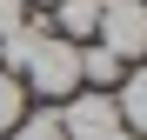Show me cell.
Instances as JSON below:
<instances>
[{"mask_svg":"<svg viewBox=\"0 0 147 140\" xmlns=\"http://www.w3.org/2000/svg\"><path fill=\"white\" fill-rule=\"evenodd\" d=\"M27 27V0H0V40Z\"/></svg>","mask_w":147,"mask_h":140,"instance_id":"obj_9","label":"cell"},{"mask_svg":"<svg viewBox=\"0 0 147 140\" xmlns=\"http://www.w3.org/2000/svg\"><path fill=\"white\" fill-rule=\"evenodd\" d=\"M74 60H80V87H94V93H114V80L127 74V67H120V60L107 54L100 40H87V47H80V54H74Z\"/></svg>","mask_w":147,"mask_h":140,"instance_id":"obj_6","label":"cell"},{"mask_svg":"<svg viewBox=\"0 0 147 140\" xmlns=\"http://www.w3.org/2000/svg\"><path fill=\"white\" fill-rule=\"evenodd\" d=\"M94 40H100L120 67L147 60V0H100V27H94Z\"/></svg>","mask_w":147,"mask_h":140,"instance_id":"obj_2","label":"cell"},{"mask_svg":"<svg viewBox=\"0 0 147 140\" xmlns=\"http://www.w3.org/2000/svg\"><path fill=\"white\" fill-rule=\"evenodd\" d=\"M40 7H54V0H40Z\"/></svg>","mask_w":147,"mask_h":140,"instance_id":"obj_11","label":"cell"},{"mask_svg":"<svg viewBox=\"0 0 147 140\" xmlns=\"http://www.w3.org/2000/svg\"><path fill=\"white\" fill-rule=\"evenodd\" d=\"M54 27H60V40L87 47L94 27H100V0H54Z\"/></svg>","mask_w":147,"mask_h":140,"instance_id":"obj_5","label":"cell"},{"mask_svg":"<svg viewBox=\"0 0 147 140\" xmlns=\"http://www.w3.org/2000/svg\"><path fill=\"white\" fill-rule=\"evenodd\" d=\"M20 113H27V87H20L13 74H0V140L20 127Z\"/></svg>","mask_w":147,"mask_h":140,"instance_id":"obj_8","label":"cell"},{"mask_svg":"<svg viewBox=\"0 0 147 140\" xmlns=\"http://www.w3.org/2000/svg\"><path fill=\"white\" fill-rule=\"evenodd\" d=\"M74 54H80L74 40L47 33V27H27V54H20V87L60 107L67 93L80 87V60H74Z\"/></svg>","mask_w":147,"mask_h":140,"instance_id":"obj_1","label":"cell"},{"mask_svg":"<svg viewBox=\"0 0 147 140\" xmlns=\"http://www.w3.org/2000/svg\"><path fill=\"white\" fill-rule=\"evenodd\" d=\"M7 140H67V133H60V113H54V107H27Z\"/></svg>","mask_w":147,"mask_h":140,"instance_id":"obj_7","label":"cell"},{"mask_svg":"<svg viewBox=\"0 0 147 140\" xmlns=\"http://www.w3.org/2000/svg\"><path fill=\"white\" fill-rule=\"evenodd\" d=\"M114 113H120V127H127V133L147 140V60H134L127 74L114 80Z\"/></svg>","mask_w":147,"mask_h":140,"instance_id":"obj_4","label":"cell"},{"mask_svg":"<svg viewBox=\"0 0 147 140\" xmlns=\"http://www.w3.org/2000/svg\"><path fill=\"white\" fill-rule=\"evenodd\" d=\"M54 113H60V133H67V140H114V133H120L114 93H94V87H74Z\"/></svg>","mask_w":147,"mask_h":140,"instance_id":"obj_3","label":"cell"},{"mask_svg":"<svg viewBox=\"0 0 147 140\" xmlns=\"http://www.w3.org/2000/svg\"><path fill=\"white\" fill-rule=\"evenodd\" d=\"M114 140H140V133H127V127H120V133H114Z\"/></svg>","mask_w":147,"mask_h":140,"instance_id":"obj_10","label":"cell"}]
</instances>
